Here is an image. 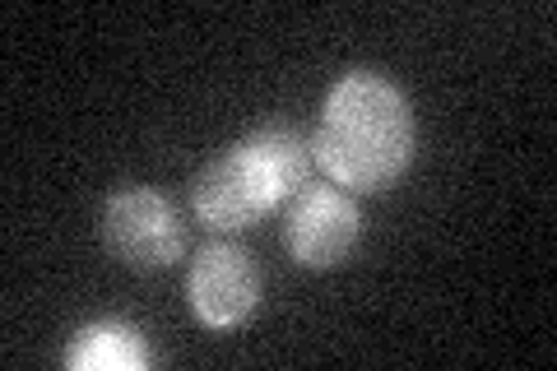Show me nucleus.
<instances>
[{"label": "nucleus", "mask_w": 557, "mask_h": 371, "mask_svg": "<svg viewBox=\"0 0 557 371\" xmlns=\"http://www.w3.org/2000/svg\"><path fill=\"white\" fill-rule=\"evenodd\" d=\"M418 126L399 88L376 70H348L325 94L311 158L348 196H381L413 163Z\"/></svg>", "instance_id": "nucleus-1"}, {"label": "nucleus", "mask_w": 557, "mask_h": 371, "mask_svg": "<svg viewBox=\"0 0 557 371\" xmlns=\"http://www.w3.org/2000/svg\"><path fill=\"white\" fill-rule=\"evenodd\" d=\"M102 246L139 274L168 270L186 251V223L163 190L145 182L116 186L102 205Z\"/></svg>", "instance_id": "nucleus-2"}, {"label": "nucleus", "mask_w": 557, "mask_h": 371, "mask_svg": "<svg viewBox=\"0 0 557 371\" xmlns=\"http://www.w3.org/2000/svg\"><path fill=\"white\" fill-rule=\"evenodd\" d=\"M362 242V209L358 196H348L344 186H302L288 200L284 219V246L298 270H335Z\"/></svg>", "instance_id": "nucleus-3"}, {"label": "nucleus", "mask_w": 557, "mask_h": 371, "mask_svg": "<svg viewBox=\"0 0 557 371\" xmlns=\"http://www.w3.org/2000/svg\"><path fill=\"white\" fill-rule=\"evenodd\" d=\"M223 158L233 163L237 182L251 196L260 219L298 196V190L311 182V168H317L311 139H302L293 126H260L247 139H237V145L223 149Z\"/></svg>", "instance_id": "nucleus-4"}, {"label": "nucleus", "mask_w": 557, "mask_h": 371, "mask_svg": "<svg viewBox=\"0 0 557 371\" xmlns=\"http://www.w3.org/2000/svg\"><path fill=\"white\" fill-rule=\"evenodd\" d=\"M190 311L205 330H237L260 307V264L237 242H209L186 274Z\"/></svg>", "instance_id": "nucleus-5"}, {"label": "nucleus", "mask_w": 557, "mask_h": 371, "mask_svg": "<svg viewBox=\"0 0 557 371\" xmlns=\"http://www.w3.org/2000/svg\"><path fill=\"white\" fill-rule=\"evenodd\" d=\"M190 209H196V219L209 227V233H223V237L247 233V227L260 223L251 196L242 190L237 172H233V163L223 153L190 176Z\"/></svg>", "instance_id": "nucleus-6"}, {"label": "nucleus", "mask_w": 557, "mask_h": 371, "mask_svg": "<svg viewBox=\"0 0 557 371\" xmlns=\"http://www.w3.org/2000/svg\"><path fill=\"white\" fill-rule=\"evenodd\" d=\"M153 353L145 334L126 321H94L75 330V339L65 344V367L70 371H145Z\"/></svg>", "instance_id": "nucleus-7"}]
</instances>
